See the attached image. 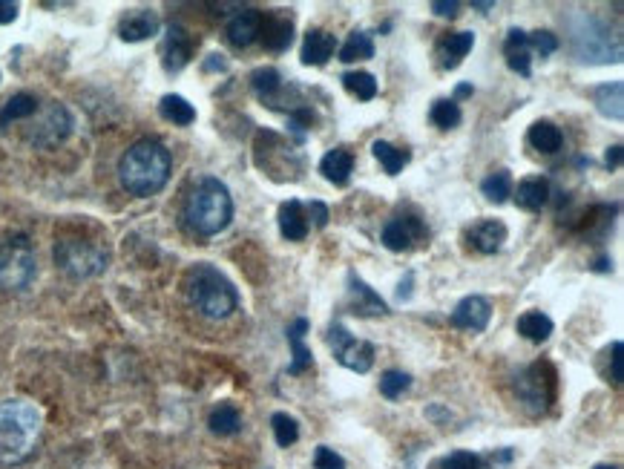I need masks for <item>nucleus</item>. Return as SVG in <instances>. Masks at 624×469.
<instances>
[{"label":"nucleus","instance_id":"1","mask_svg":"<svg viewBox=\"0 0 624 469\" xmlns=\"http://www.w3.org/2000/svg\"><path fill=\"white\" fill-rule=\"evenodd\" d=\"M41 409L24 398L0 403V467L24 464L41 441Z\"/></svg>","mask_w":624,"mask_h":469},{"label":"nucleus","instance_id":"2","mask_svg":"<svg viewBox=\"0 0 624 469\" xmlns=\"http://www.w3.org/2000/svg\"><path fill=\"white\" fill-rule=\"evenodd\" d=\"M170 167H173V159L162 141L141 139L121 156L118 179L124 190L133 196H153L167 185Z\"/></svg>","mask_w":624,"mask_h":469},{"label":"nucleus","instance_id":"3","mask_svg":"<svg viewBox=\"0 0 624 469\" xmlns=\"http://www.w3.org/2000/svg\"><path fill=\"white\" fill-rule=\"evenodd\" d=\"M185 219L190 231H196L199 236L222 234L233 219L231 190L213 176L199 179L193 190L187 193Z\"/></svg>","mask_w":624,"mask_h":469},{"label":"nucleus","instance_id":"4","mask_svg":"<svg viewBox=\"0 0 624 469\" xmlns=\"http://www.w3.org/2000/svg\"><path fill=\"white\" fill-rule=\"evenodd\" d=\"M185 294L190 305L205 314L210 320H225L231 317L239 305V294L233 282L213 265H193L185 277Z\"/></svg>","mask_w":624,"mask_h":469},{"label":"nucleus","instance_id":"5","mask_svg":"<svg viewBox=\"0 0 624 469\" xmlns=\"http://www.w3.org/2000/svg\"><path fill=\"white\" fill-rule=\"evenodd\" d=\"M107 262H110V254L104 242H98L93 236L70 234L55 242V265L72 280H90L107 268Z\"/></svg>","mask_w":624,"mask_h":469},{"label":"nucleus","instance_id":"6","mask_svg":"<svg viewBox=\"0 0 624 469\" xmlns=\"http://www.w3.org/2000/svg\"><path fill=\"white\" fill-rule=\"evenodd\" d=\"M38 274L35 248L26 234H9L0 239V288L24 291Z\"/></svg>","mask_w":624,"mask_h":469},{"label":"nucleus","instance_id":"7","mask_svg":"<svg viewBox=\"0 0 624 469\" xmlns=\"http://www.w3.org/2000/svg\"><path fill=\"white\" fill-rule=\"evenodd\" d=\"M32 118L35 121L26 130V141L35 144V147H41V150H49V147L61 144L72 133L70 110L64 104H58V101L47 104L44 110L38 107V113Z\"/></svg>","mask_w":624,"mask_h":469},{"label":"nucleus","instance_id":"8","mask_svg":"<svg viewBox=\"0 0 624 469\" xmlns=\"http://www.w3.org/2000/svg\"><path fill=\"white\" fill-rule=\"evenodd\" d=\"M328 346L337 357V363H343L351 372H369L374 366V346L366 343V340H357L351 331L343 326V323H334L328 329Z\"/></svg>","mask_w":624,"mask_h":469},{"label":"nucleus","instance_id":"9","mask_svg":"<svg viewBox=\"0 0 624 469\" xmlns=\"http://www.w3.org/2000/svg\"><path fill=\"white\" fill-rule=\"evenodd\" d=\"M423 236H426V225L417 216H394L383 228V245L400 254V251H409Z\"/></svg>","mask_w":624,"mask_h":469},{"label":"nucleus","instance_id":"10","mask_svg":"<svg viewBox=\"0 0 624 469\" xmlns=\"http://www.w3.org/2000/svg\"><path fill=\"white\" fill-rule=\"evenodd\" d=\"M518 395H521L524 406L530 409L532 415L544 412L550 398H553V377L544 380V377H541V366H532L530 372L518 380Z\"/></svg>","mask_w":624,"mask_h":469},{"label":"nucleus","instance_id":"11","mask_svg":"<svg viewBox=\"0 0 624 469\" xmlns=\"http://www.w3.org/2000/svg\"><path fill=\"white\" fill-rule=\"evenodd\" d=\"M492 317V305L484 297H466L452 311V326L466 331H484Z\"/></svg>","mask_w":624,"mask_h":469},{"label":"nucleus","instance_id":"12","mask_svg":"<svg viewBox=\"0 0 624 469\" xmlns=\"http://www.w3.org/2000/svg\"><path fill=\"white\" fill-rule=\"evenodd\" d=\"M466 239L478 254H498L507 242V225L498 219H481L478 225H472Z\"/></svg>","mask_w":624,"mask_h":469},{"label":"nucleus","instance_id":"13","mask_svg":"<svg viewBox=\"0 0 624 469\" xmlns=\"http://www.w3.org/2000/svg\"><path fill=\"white\" fill-rule=\"evenodd\" d=\"M164 70L167 72H179L182 67H187L190 55H193V41L187 35L182 26H170L167 35H164Z\"/></svg>","mask_w":624,"mask_h":469},{"label":"nucleus","instance_id":"14","mask_svg":"<svg viewBox=\"0 0 624 469\" xmlns=\"http://www.w3.org/2000/svg\"><path fill=\"white\" fill-rule=\"evenodd\" d=\"M262 12L256 9H242L239 15H233L231 24H228V38H231L233 47H251L259 32H262Z\"/></svg>","mask_w":624,"mask_h":469},{"label":"nucleus","instance_id":"15","mask_svg":"<svg viewBox=\"0 0 624 469\" xmlns=\"http://www.w3.org/2000/svg\"><path fill=\"white\" fill-rule=\"evenodd\" d=\"M337 49V38L325 29H311L305 35V44H302V64L308 67H323L325 61L334 55Z\"/></svg>","mask_w":624,"mask_h":469},{"label":"nucleus","instance_id":"16","mask_svg":"<svg viewBox=\"0 0 624 469\" xmlns=\"http://www.w3.org/2000/svg\"><path fill=\"white\" fill-rule=\"evenodd\" d=\"M504 55H507L509 70L518 75H530L532 72V52L527 32L524 29H509L507 44H504Z\"/></svg>","mask_w":624,"mask_h":469},{"label":"nucleus","instance_id":"17","mask_svg":"<svg viewBox=\"0 0 624 469\" xmlns=\"http://www.w3.org/2000/svg\"><path fill=\"white\" fill-rule=\"evenodd\" d=\"M320 173H323L331 185H340V188L348 185V179L354 173V156H351V150H346V147L328 150L323 156V162H320Z\"/></svg>","mask_w":624,"mask_h":469},{"label":"nucleus","instance_id":"18","mask_svg":"<svg viewBox=\"0 0 624 469\" xmlns=\"http://www.w3.org/2000/svg\"><path fill=\"white\" fill-rule=\"evenodd\" d=\"M279 231L288 242H302L308 236V213L297 199H291L279 208Z\"/></svg>","mask_w":624,"mask_h":469},{"label":"nucleus","instance_id":"19","mask_svg":"<svg viewBox=\"0 0 624 469\" xmlns=\"http://www.w3.org/2000/svg\"><path fill=\"white\" fill-rule=\"evenodd\" d=\"M550 202V182L547 179H524L515 190V205L521 211H541Z\"/></svg>","mask_w":624,"mask_h":469},{"label":"nucleus","instance_id":"20","mask_svg":"<svg viewBox=\"0 0 624 469\" xmlns=\"http://www.w3.org/2000/svg\"><path fill=\"white\" fill-rule=\"evenodd\" d=\"M348 285H351L348 291H351V300H354V314H389V305L383 303L360 277L351 274Z\"/></svg>","mask_w":624,"mask_h":469},{"label":"nucleus","instance_id":"21","mask_svg":"<svg viewBox=\"0 0 624 469\" xmlns=\"http://www.w3.org/2000/svg\"><path fill=\"white\" fill-rule=\"evenodd\" d=\"M305 331H308V320H294V326L288 329V343H291V354H294V363L288 366V372L291 375H302V372H308L311 369V363H314V357L311 352L305 349V343H302V337H305Z\"/></svg>","mask_w":624,"mask_h":469},{"label":"nucleus","instance_id":"22","mask_svg":"<svg viewBox=\"0 0 624 469\" xmlns=\"http://www.w3.org/2000/svg\"><path fill=\"white\" fill-rule=\"evenodd\" d=\"M156 29H159V18L153 15V12H133V15H127L124 18V24H121V38L124 41H144V38H150V35H156Z\"/></svg>","mask_w":624,"mask_h":469},{"label":"nucleus","instance_id":"23","mask_svg":"<svg viewBox=\"0 0 624 469\" xmlns=\"http://www.w3.org/2000/svg\"><path fill=\"white\" fill-rule=\"evenodd\" d=\"M38 98L29 93H18L12 95L6 104H3V110H0V127H9L12 121H26V118H32L38 113Z\"/></svg>","mask_w":624,"mask_h":469},{"label":"nucleus","instance_id":"24","mask_svg":"<svg viewBox=\"0 0 624 469\" xmlns=\"http://www.w3.org/2000/svg\"><path fill=\"white\" fill-rule=\"evenodd\" d=\"M472 47H475V35H472V32H455V35L443 38V44H440L443 67H446V70L458 67L463 58L469 55V49Z\"/></svg>","mask_w":624,"mask_h":469},{"label":"nucleus","instance_id":"25","mask_svg":"<svg viewBox=\"0 0 624 469\" xmlns=\"http://www.w3.org/2000/svg\"><path fill=\"white\" fill-rule=\"evenodd\" d=\"M530 144L538 153H558L564 144V133L555 127L553 121H535L530 127Z\"/></svg>","mask_w":624,"mask_h":469},{"label":"nucleus","instance_id":"26","mask_svg":"<svg viewBox=\"0 0 624 469\" xmlns=\"http://www.w3.org/2000/svg\"><path fill=\"white\" fill-rule=\"evenodd\" d=\"M596 107L604 118H619L624 116V84L622 81H613V84H604L596 90Z\"/></svg>","mask_w":624,"mask_h":469},{"label":"nucleus","instance_id":"27","mask_svg":"<svg viewBox=\"0 0 624 469\" xmlns=\"http://www.w3.org/2000/svg\"><path fill=\"white\" fill-rule=\"evenodd\" d=\"M518 334H524L532 343H544L553 334V320L544 311H527L518 317Z\"/></svg>","mask_w":624,"mask_h":469},{"label":"nucleus","instance_id":"28","mask_svg":"<svg viewBox=\"0 0 624 469\" xmlns=\"http://www.w3.org/2000/svg\"><path fill=\"white\" fill-rule=\"evenodd\" d=\"M208 426L213 435H236L242 429V415L233 403H219L213 412H210Z\"/></svg>","mask_w":624,"mask_h":469},{"label":"nucleus","instance_id":"29","mask_svg":"<svg viewBox=\"0 0 624 469\" xmlns=\"http://www.w3.org/2000/svg\"><path fill=\"white\" fill-rule=\"evenodd\" d=\"M371 150H374V159L383 165V170L389 173V176H397L403 167L409 165V150H400V147H394L389 141H374L371 144Z\"/></svg>","mask_w":624,"mask_h":469},{"label":"nucleus","instance_id":"30","mask_svg":"<svg viewBox=\"0 0 624 469\" xmlns=\"http://www.w3.org/2000/svg\"><path fill=\"white\" fill-rule=\"evenodd\" d=\"M159 110H162V116L167 118V121H173V124H179V127H187V124L196 121L193 104H190L187 98H182V95H164Z\"/></svg>","mask_w":624,"mask_h":469},{"label":"nucleus","instance_id":"31","mask_svg":"<svg viewBox=\"0 0 624 469\" xmlns=\"http://www.w3.org/2000/svg\"><path fill=\"white\" fill-rule=\"evenodd\" d=\"M294 29H291V21H282V18H271V21H262V41H265V47L274 49V52H282V49H288L291 44V35Z\"/></svg>","mask_w":624,"mask_h":469},{"label":"nucleus","instance_id":"32","mask_svg":"<svg viewBox=\"0 0 624 469\" xmlns=\"http://www.w3.org/2000/svg\"><path fill=\"white\" fill-rule=\"evenodd\" d=\"M371 55H374V41H371L369 32H351L343 49H340V61H346V64L369 61Z\"/></svg>","mask_w":624,"mask_h":469},{"label":"nucleus","instance_id":"33","mask_svg":"<svg viewBox=\"0 0 624 469\" xmlns=\"http://www.w3.org/2000/svg\"><path fill=\"white\" fill-rule=\"evenodd\" d=\"M251 81H254V93L262 98V101H268L271 107H274V101H277V93L282 90V78H279L277 70H271V67H265V70H256L251 75Z\"/></svg>","mask_w":624,"mask_h":469},{"label":"nucleus","instance_id":"34","mask_svg":"<svg viewBox=\"0 0 624 469\" xmlns=\"http://www.w3.org/2000/svg\"><path fill=\"white\" fill-rule=\"evenodd\" d=\"M429 118H432V124H438L440 130H452V127L461 124V107H458L455 98H440L432 104Z\"/></svg>","mask_w":624,"mask_h":469},{"label":"nucleus","instance_id":"35","mask_svg":"<svg viewBox=\"0 0 624 469\" xmlns=\"http://www.w3.org/2000/svg\"><path fill=\"white\" fill-rule=\"evenodd\" d=\"M481 190H484L486 199H489V202H495V205L507 202L509 196H512V176H509V170H498V173L486 176Z\"/></svg>","mask_w":624,"mask_h":469},{"label":"nucleus","instance_id":"36","mask_svg":"<svg viewBox=\"0 0 624 469\" xmlns=\"http://www.w3.org/2000/svg\"><path fill=\"white\" fill-rule=\"evenodd\" d=\"M343 84H346L348 93L354 95V98H360V101H371L377 95V81H374L371 72H346Z\"/></svg>","mask_w":624,"mask_h":469},{"label":"nucleus","instance_id":"37","mask_svg":"<svg viewBox=\"0 0 624 469\" xmlns=\"http://www.w3.org/2000/svg\"><path fill=\"white\" fill-rule=\"evenodd\" d=\"M409 386H412V377L406 372H397V369H389L380 377V395L389 400L403 398V392H409Z\"/></svg>","mask_w":624,"mask_h":469},{"label":"nucleus","instance_id":"38","mask_svg":"<svg viewBox=\"0 0 624 469\" xmlns=\"http://www.w3.org/2000/svg\"><path fill=\"white\" fill-rule=\"evenodd\" d=\"M271 423H274V438H277L279 446L297 444V438H300V426H297V421H294L291 415L277 412V415L271 418Z\"/></svg>","mask_w":624,"mask_h":469},{"label":"nucleus","instance_id":"39","mask_svg":"<svg viewBox=\"0 0 624 469\" xmlns=\"http://www.w3.org/2000/svg\"><path fill=\"white\" fill-rule=\"evenodd\" d=\"M440 469H492L484 455L475 452H452L440 461Z\"/></svg>","mask_w":624,"mask_h":469},{"label":"nucleus","instance_id":"40","mask_svg":"<svg viewBox=\"0 0 624 469\" xmlns=\"http://www.w3.org/2000/svg\"><path fill=\"white\" fill-rule=\"evenodd\" d=\"M527 41H530V52H538L541 58L553 55L555 49H558V38H555L553 32H547V29L532 32V35H527Z\"/></svg>","mask_w":624,"mask_h":469},{"label":"nucleus","instance_id":"41","mask_svg":"<svg viewBox=\"0 0 624 469\" xmlns=\"http://www.w3.org/2000/svg\"><path fill=\"white\" fill-rule=\"evenodd\" d=\"M314 467L317 469H346V461L334 452V449H328V446H320L317 449V455H314Z\"/></svg>","mask_w":624,"mask_h":469},{"label":"nucleus","instance_id":"42","mask_svg":"<svg viewBox=\"0 0 624 469\" xmlns=\"http://www.w3.org/2000/svg\"><path fill=\"white\" fill-rule=\"evenodd\" d=\"M610 366H613V375H610V380H613L616 386H622V380H624V372H622V343H613V357H610Z\"/></svg>","mask_w":624,"mask_h":469},{"label":"nucleus","instance_id":"43","mask_svg":"<svg viewBox=\"0 0 624 469\" xmlns=\"http://www.w3.org/2000/svg\"><path fill=\"white\" fill-rule=\"evenodd\" d=\"M432 9H435V15H440V18H455L458 9H461V3L458 0H438V3H432Z\"/></svg>","mask_w":624,"mask_h":469},{"label":"nucleus","instance_id":"44","mask_svg":"<svg viewBox=\"0 0 624 469\" xmlns=\"http://www.w3.org/2000/svg\"><path fill=\"white\" fill-rule=\"evenodd\" d=\"M308 216L314 219L317 228H325V225H328V208H325L323 202H311V205H308Z\"/></svg>","mask_w":624,"mask_h":469},{"label":"nucleus","instance_id":"45","mask_svg":"<svg viewBox=\"0 0 624 469\" xmlns=\"http://www.w3.org/2000/svg\"><path fill=\"white\" fill-rule=\"evenodd\" d=\"M18 18V6L15 3H3L0 0V24H12Z\"/></svg>","mask_w":624,"mask_h":469},{"label":"nucleus","instance_id":"46","mask_svg":"<svg viewBox=\"0 0 624 469\" xmlns=\"http://www.w3.org/2000/svg\"><path fill=\"white\" fill-rule=\"evenodd\" d=\"M622 162V147H610V153H607V167H616Z\"/></svg>","mask_w":624,"mask_h":469},{"label":"nucleus","instance_id":"47","mask_svg":"<svg viewBox=\"0 0 624 469\" xmlns=\"http://www.w3.org/2000/svg\"><path fill=\"white\" fill-rule=\"evenodd\" d=\"M458 98H466V95H472V87H469V84H461V87H458Z\"/></svg>","mask_w":624,"mask_h":469},{"label":"nucleus","instance_id":"48","mask_svg":"<svg viewBox=\"0 0 624 469\" xmlns=\"http://www.w3.org/2000/svg\"><path fill=\"white\" fill-rule=\"evenodd\" d=\"M596 469H616V467H607V464H599V467Z\"/></svg>","mask_w":624,"mask_h":469}]
</instances>
